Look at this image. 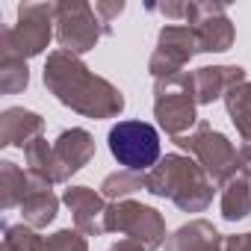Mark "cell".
Returning a JSON list of instances; mask_svg holds the SVG:
<instances>
[{
  "label": "cell",
  "instance_id": "15",
  "mask_svg": "<svg viewBox=\"0 0 251 251\" xmlns=\"http://www.w3.org/2000/svg\"><path fill=\"white\" fill-rule=\"evenodd\" d=\"M24 216H27L33 225H48V222L56 216V198H53L48 189H39L33 198L24 201Z\"/></svg>",
  "mask_w": 251,
  "mask_h": 251
},
{
  "label": "cell",
  "instance_id": "2",
  "mask_svg": "<svg viewBox=\"0 0 251 251\" xmlns=\"http://www.w3.org/2000/svg\"><path fill=\"white\" fill-rule=\"evenodd\" d=\"M112 157L130 172H148L160 157V136L145 121H118L109 130Z\"/></svg>",
  "mask_w": 251,
  "mask_h": 251
},
{
  "label": "cell",
  "instance_id": "6",
  "mask_svg": "<svg viewBox=\"0 0 251 251\" xmlns=\"http://www.w3.org/2000/svg\"><path fill=\"white\" fill-rule=\"evenodd\" d=\"M195 50H201L195 30H189V27H166V30L160 33V48H157V53H154V59H151L154 77H163V74H166V77H175L177 68H180Z\"/></svg>",
  "mask_w": 251,
  "mask_h": 251
},
{
  "label": "cell",
  "instance_id": "13",
  "mask_svg": "<svg viewBox=\"0 0 251 251\" xmlns=\"http://www.w3.org/2000/svg\"><path fill=\"white\" fill-rule=\"evenodd\" d=\"M222 210H225V219H230V222L245 219V216L251 213V192H248V180H245V177L227 183Z\"/></svg>",
  "mask_w": 251,
  "mask_h": 251
},
{
  "label": "cell",
  "instance_id": "10",
  "mask_svg": "<svg viewBox=\"0 0 251 251\" xmlns=\"http://www.w3.org/2000/svg\"><path fill=\"white\" fill-rule=\"evenodd\" d=\"M53 157H56V166H62L59 180H62L65 175H74L77 169H83V163L92 157V139H89V133H83V130L62 133V136H59V145H56V151H53Z\"/></svg>",
  "mask_w": 251,
  "mask_h": 251
},
{
  "label": "cell",
  "instance_id": "1",
  "mask_svg": "<svg viewBox=\"0 0 251 251\" xmlns=\"http://www.w3.org/2000/svg\"><path fill=\"white\" fill-rule=\"evenodd\" d=\"M45 83L56 92L62 103L86 115H112V112H121L124 106L121 92H115L106 80L92 77L89 68L80 59H74L68 50H59L48 59Z\"/></svg>",
  "mask_w": 251,
  "mask_h": 251
},
{
  "label": "cell",
  "instance_id": "8",
  "mask_svg": "<svg viewBox=\"0 0 251 251\" xmlns=\"http://www.w3.org/2000/svg\"><path fill=\"white\" fill-rule=\"evenodd\" d=\"M118 213L121 216L109 219V227H124V230L136 233L139 239H145V248H157L163 242V222H160L157 210L124 204V207H118Z\"/></svg>",
  "mask_w": 251,
  "mask_h": 251
},
{
  "label": "cell",
  "instance_id": "12",
  "mask_svg": "<svg viewBox=\"0 0 251 251\" xmlns=\"http://www.w3.org/2000/svg\"><path fill=\"white\" fill-rule=\"evenodd\" d=\"M65 201L71 204V210H77V225L89 233L100 230V225H95V216L103 213V204L98 195H92L86 186H77V189H68L65 192Z\"/></svg>",
  "mask_w": 251,
  "mask_h": 251
},
{
  "label": "cell",
  "instance_id": "17",
  "mask_svg": "<svg viewBox=\"0 0 251 251\" xmlns=\"http://www.w3.org/2000/svg\"><path fill=\"white\" fill-rule=\"evenodd\" d=\"M112 251H145L142 245H136V242H118Z\"/></svg>",
  "mask_w": 251,
  "mask_h": 251
},
{
  "label": "cell",
  "instance_id": "5",
  "mask_svg": "<svg viewBox=\"0 0 251 251\" xmlns=\"http://www.w3.org/2000/svg\"><path fill=\"white\" fill-rule=\"evenodd\" d=\"M56 18H59V42L65 50L83 53L89 48H95L98 42V21H95V9L86 3H59L56 6Z\"/></svg>",
  "mask_w": 251,
  "mask_h": 251
},
{
  "label": "cell",
  "instance_id": "14",
  "mask_svg": "<svg viewBox=\"0 0 251 251\" xmlns=\"http://www.w3.org/2000/svg\"><path fill=\"white\" fill-rule=\"evenodd\" d=\"M227 109L233 115V124L242 130V136L251 142V86L233 89L230 98H227Z\"/></svg>",
  "mask_w": 251,
  "mask_h": 251
},
{
  "label": "cell",
  "instance_id": "18",
  "mask_svg": "<svg viewBox=\"0 0 251 251\" xmlns=\"http://www.w3.org/2000/svg\"><path fill=\"white\" fill-rule=\"evenodd\" d=\"M207 251H219V242H213V245H210V248H207Z\"/></svg>",
  "mask_w": 251,
  "mask_h": 251
},
{
  "label": "cell",
  "instance_id": "16",
  "mask_svg": "<svg viewBox=\"0 0 251 251\" xmlns=\"http://www.w3.org/2000/svg\"><path fill=\"white\" fill-rule=\"evenodd\" d=\"M45 251H86V242L71 230H59L50 242H45Z\"/></svg>",
  "mask_w": 251,
  "mask_h": 251
},
{
  "label": "cell",
  "instance_id": "11",
  "mask_svg": "<svg viewBox=\"0 0 251 251\" xmlns=\"http://www.w3.org/2000/svg\"><path fill=\"white\" fill-rule=\"evenodd\" d=\"M242 68H201L198 74H192V89L198 92V100H213L219 98L227 86H236L242 80Z\"/></svg>",
  "mask_w": 251,
  "mask_h": 251
},
{
  "label": "cell",
  "instance_id": "9",
  "mask_svg": "<svg viewBox=\"0 0 251 251\" xmlns=\"http://www.w3.org/2000/svg\"><path fill=\"white\" fill-rule=\"evenodd\" d=\"M204 21H195V36L201 50H227L233 42V27L225 15V6H204Z\"/></svg>",
  "mask_w": 251,
  "mask_h": 251
},
{
  "label": "cell",
  "instance_id": "3",
  "mask_svg": "<svg viewBox=\"0 0 251 251\" xmlns=\"http://www.w3.org/2000/svg\"><path fill=\"white\" fill-rule=\"evenodd\" d=\"M53 12H56V6H45V3L21 6L18 9V27L3 36L6 48L15 50L18 56L42 53L50 42V15Z\"/></svg>",
  "mask_w": 251,
  "mask_h": 251
},
{
  "label": "cell",
  "instance_id": "7",
  "mask_svg": "<svg viewBox=\"0 0 251 251\" xmlns=\"http://www.w3.org/2000/svg\"><path fill=\"white\" fill-rule=\"evenodd\" d=\"M183 148H192L201 160H204V166L213 172V177H227V172L233 169V163H236V154H233V148L227 145V139L222 136V133H210L207 127H201L198 130V136H192V139H177Z\"/></svg>",
  "mask_w": 251,
  "mask_h": 251
},
{
  "label": "cell",
  "instance_id": "4",
  "mask_svg": "<svg viewBox=\"0 0 251 251\" xmlns=\"http://www.w3.org/2000/svg\"><path fill=\"white\" fill-rule=\"evenodd\" d=\"M192 80L189 77H169L157 86V118L169 133H180L195 121V103H192Z\"/></svg>",
  "mask_w": 251,
  "mask_h": 251
}]
</instances>
